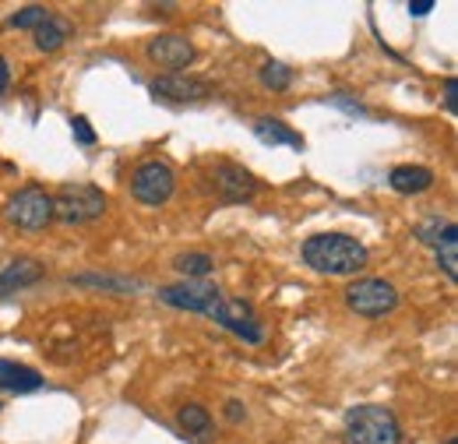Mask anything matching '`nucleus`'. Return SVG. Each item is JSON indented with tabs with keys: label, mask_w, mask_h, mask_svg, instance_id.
Listing matches in <instances>:
<instances>
[{
	"label": "nucleus",
	"mask_w": 458,
	"mask_h": 444,
	"mask_svg": "<svg viewBox=\"0 0 458 444\" xmlns=\"http://www.w3.org/2000/svg\"><path fill=\"white\" fill-rule=\"evenodd\" d=\"M303 261L321 276H356L367 265V247L345 233H318L303 243Z\"/></svg>",
	"instance_id": "obj_1"
},
{
	"label": "nucleus",
	"mask_w": 458,
	"mask_h": 444,
	"mask_svg": "<svg viewBox=\"0 0 458 444\" xmlns=\"http://www.w3.org/2000/svg\"><path fill=\"white\" fill-rule=\"evenodd\" d=\"M345 444H399V420L385 406H356L345 413Z\"/></svg>",
	"instance_id": "obj_2"
},
{
	"label": "nucleus",
	"mask_w": 458,
	"mask_h": 444,
	"mask_svg": "<svg viewBox=\"0 0 458 444\" xmlns=\"http://www.w3.org/2000/svg\"><path fill=\"white\" fill-rule=\"evenodd\" d=\"M106 212V194L92 184H64L54 198V219L67 226H85Z\"/></svg>",
	"instance_id": "obj_3"
},
{
	"label": "nucleus",
	"mask_w": 458,
	"mask_h": 444,
	"mask_svg": "<svg viewBox=\"0 0 458 444\" xmlns=\"http://www.w3.org/2000/svg\"><path fill=\"white\" fill-rule=\"evenodd\" d=\"M345 307L360 318H385L399 307V289L385 278H356L345 289Z\"/></svg>",
	"instance_id": "obj_4"
},
{
	"label": "nucleus",
	"mask_w": 458,
	"mask_h": 444,
	"mask_svg": "<svg viewBox=\"0 0 458 444\" xmlns=\"http://www.w3.org/2000/svg\"><path fill=\"white\" fill-rule=\"evenodd\" d=\"M212 321H219L226 332H233L236 338H243V342H250V346H258V342H265V325L258 321V314H254V307L250 303H243V300H229V296H219L208 311H205Z\"/></svg>",
	"instance_id": "obj_5"
},
{
	"label": "nucleus",
	"mask_w": 458,
	"mask_h": 444,
	"mask_svg": "<svg viewBox=\"0 0 458 444\" xmlns=\"http://www.w3.org/2000/svg\"><path fill=\"white\" fill-rule=\"evenodd\" d=\"M7 222L18 229H47L54 222V198L39 187H21L11 201H7Z\"/></svg>",
	"instance_id": "obj_6"
},
{
	"label": "nucleus",
	"mask_w": 458,
	"mask_h": 444,
	"mask_svg": "<svg viewBox=\"0 0 458 444\" xmlns=\"http://www.w3.org/2000/svg\"><path fill=\"white\" fill-rule=\"evenodd\" d=\"M173 191H176V176H173V169L166 163H159V159H152V163H141V166L134 169V176H131V194L141 201V205H166L173 198Z\"/></svg>",
	"instance_id": "obj_7"
},
{
	"label": "nucleus",
	"mask_w": 458,
	"mask_h": 444,
	"mask_svg": "<svg viewBox=\"0 0 458 444\" xmlns=\"http://www.w3.org/2000/svg\"><path fill=\"white\" fill-rule=\"evenodd\" d=\"M219 296L223 293L212 282H201V278H183V282H173V286L159 289V303L176 307V311H198V314H205Z\"/></svg>",
	"instance_id": "obj_8"
},
{
	"label": "nucleus",
	"mask_w": 458,
	"mask_h": 444,
	"mask_svg": "<svg viewBox=\"0 0 458 444\" xmlns=\"http://www.w3.org/2000/svg\"><path fill=\"white\" fill-rule=\"evenodd\" d=\"M145 54H148V60H152L156 67H163V71H170V74H180V67H187V64L194 60V47L187 43V36L166 32V36L148 39Z\"/></svg>",
	"instance_id": "obj_9"
},
{
	"label": "nucleus",
	"mask_w": 458,
	"mask_h": 444,
	"mask_svg": "<svg viewBox=\"0 0 458 444\" xmlns=\"http://www.w3.org/2000/svg\"><path fill=\"white\" fill-rule=\"evenodd\" d=\"M152 92L170 103H201L212 96V85L201 78H191V74H163L152 81Z\"/></svg>",
	"instance_id": "obj_10"
},
{
	"label": "nucleus",
	"mask_w": 458,
	"mask_h": 444,
	"mask_svg": "<svg viewBox=\"0 0 458 444\" xmlns=\"http://www.w3.org/2000/svg\"><path fill=\"white\" fill-rule=\"evenodd\" d=\"M216 191H219L223 201H247V198L258 191V184H254V176L243 166L219 163V166H216Z\"/></svg>",
	"instance_id": "obj_11"
},
{
	"label": "nucleus",
	"mask_w": 458,
	"mask_h": 444,
	"mask_svg": "<svg viewBox=\"0 0 458 444\" xmlns=\"http://www.w3.org/2000/svg\"><path fill=\"white\" fill-rule=\"evenodd\" d=\"M39 276H43V265L32 261V258H18V261L4 265V269H0V296H11L14 289L39 282Z\"/></svg>",
	"instance_id": "obj_12"
},
{
	"label": "nucleus",
	"mask_w": 458,
	"mask_h": 444,
	"mask_svg": "<svg viewBox=\"0 0 458 444\" xmlns=\"http://www.w3.org/2000/svg\"><path fill=\"white\" fill-rule=\"evenodd\" d=\"M388 184L399 194H423V191L434 187V173L427 166H395L392 176H388Z\"/></svg>",
	"instance_id": "obj_13"
},
{
	"label": "nucleus",
	"mask_w": 458,
	"mask_h": 444,
	"mask_svg": "<svg viewBox=\"0 0 458 444\" xmlns=\"http://www.w3.org/2000/svg\"><path fill=\"white\" fill-rule=\"evenodd\" d=\"M254 138L258 141H265V145H289V149H303V138L296 134V131H289L283 120H272V116H261V120H254Z\"/></svg>",
	"instance_id": "obj_14"
},
{
	"label": "nucleus",
	"mask_w": 458,
	"mask_h": 444,
	"mask_svg": "<svg viewBox=\"0 0 458 444\" xmlns=\"http://www.w3.org/2000/svg\"><path fill=\"white\" fill-rule=\"evenodd\" d=\"M32 32H36V47H39L43 54H54V50H60V47L67 43L71 21H67V18H57V14H47Z\"/></svg>",
	"instance_id": "obj_15"
},
{
	"label": "nucleus",
	"mask_w": 458,
	"mask_h": 444,
	"mask_svg": "<svg viewBox=\"0 0 458 444\" xmlns=\"http://www.w3.org/2000/svg\"><path fill=\"white\" fill-rule=\"evenodd\" d=\"M0 388L39 391L43 388V378H39V371H32V367H21V363H11V360H0Z\"/></svg>",
	"instance_id": "obj_16"
},
{
	"label": "nucleus",
	"mask_w": 458,
	"mask_h": 444,
	"mask_svg": "<svg viewBox=\"0 0 458 444\" xmlns=\"http://www.w3.org/2000/svg\"><path fill=\"white\" fill-rule=\"evenodd\" d=\"M434 251H437V265H441V272L452 278V282H458V226L455 222L445 226V233L437 236Z\"/></svg>",
	"instance_id": "obj_17"
},
{
	"label": "nucleus",
	"mask_w": 458,
	"mask_h": 444,
	"mask_svg": "<svg viewBox=\"0 0 458 444\" xmlns=\"http://www.w3.org/2000/svg\"><path fill=\"white\" fill-rule=\"evenodd\" d=\"M176 423L187 431V434H208L212 431V413L198 402H187L176 409Z\"/></svg>",
	"instance_id": "obj_18"
},
{
	"label": "nucleus",
	"mask_w": 458,
	"mask_h": 444,
	"mask_svg": "<svg viewBox=\"0 0 458 444\" xmlns=\"http://www.w3.org/2000/svg\"><path fill=\"white\" fill-rule=\"evenodd\" d=\"M173 269L183 272L187 278H205L216 269V261H212V254H205V251H191V254H180V258L173 261Z\"/></svg>",
	"instance_id": "obj_19"
},
{
	"label": "nucleus",
	"mask_w": 458,
	"mask_h": 444,
	"mask_svg": "<svg viewBox=\"0 0 458 444\" xmlns=\"http://www.w3.org/2000/svg\"><path fill=\"white\" fill-rule=\"evenodd\" d=\"M258 78H261V85L272 89V92H286L289 85H293V71H289L286 64H279V60H265L261 71H258Z\"/></svg>",
	"instance_id": "obj_20"
},
{
	"label": "nucleus",
	"mask_w": 458,
	"mask_h": 444,
	"mask_svg": "<svg viewBox=\"0 0 458 444\" xmlns=\"http://www.w3.org/2000/svg\"><path fill=\"white\" fill-rule=\"evenodd\" d=\"M78 286H99V289H114V293H134L141 289V282L134 278H116V276H78Z\"/></svg>",
	"instance_id": "obj_21"
},
{
	"label": "nucleus",
	"mask_w": 458,
	"mask_h": 444,
	"mask_svg": "<svg viewBox=\"0 0 458 444\" xmlns=\"http://www.w3.org/2000/svg\"><path fill=\"white\" fill-rule=\"evenodd\" d=\"M47 14H50L47 7H39V4H29V7H21V11H14L7 25H11V29H36V25H39V21L47 18Z\"/></svg>",
	"instance_id": "obj_22"
},
{
	"label": "nucleus",
	"mask_w": 458,
	"mask_h": 444,
	"mask_svg": "<svg viewBox=\"0 0 458 444\" xmlns=\"http://www.w3.org/2000/svg\"><path fill=\"white\" fill-rule=\"evenodd\" d=\"M71 131H74L78 145H92V141H96V131H92V124H89L85 116H74V120H71Z\"/></svg>",
	"instance_id": "obj_23"
},
{
	"label": "nucleus",
	"mask_w": 458,
	"mask_h": 444,
	"mask_svg": "<svg viewBox=\"0 0 458 444\" xmlns=\"http://www.w3.org/2000/svg\"><path fill=\"white\" fill-rule=\"evenodd\" d=\"M445 226H448V222L430 219V222H423V226L416 229V236H420V240H427V243H437V236L445 233Z\"/></svg>",
	"instance_id": "obj_24"
},
{
	"label": "nucleus",
	"mask_w": 458,
	"mask_h": 444,
	"mask_svg": "<svg viewBox=\"0 0 458 444\" xmlns=\"http://www.w3.org/2000/svg\"><path fill=\"white\" fill-rule=\"evenodd\" d=\"M328 103H332V107H339V110H345V113H352V116H367V110H363L360 103H349L345 96H328Z\"/></svg>",
	"instance_id": "obj_25"
},
{
	"label": "nucleus",
	"mask_w": 458,
	"mask_h": 444,
	"mask_svg": "<svg viewBox=\"0 0 458 444\" xmlns=\"http://www.w3.org/2000/svg\"><path fill=\"white\" fill-rule=\"evenodd\" d=\"M458 81L455 78H445V107H448V113H458Z\"/></svg>",
	"instance_id": "obj_26"
},
{
	"label": "nucleus",
	"mask_w": 458,
	"mask_h": 444,
	"mask_svg": "<svg viewBox=\"0 0 458 444\" xmlns=\"http://www.w3.org/2000/svg\"><path fill=\"white\" fill-rule=\"evenodd\" d=\"M243 416H247L243 402H236V398H233V402H226V420H229V423H240Z\"/></svg>",
	"instance_id": "obj_27"
},
{
	"label": "nucleus",
	"mask_w": 458,
	"mask_h": 444,
	"mask_svg": "<svg viewBox=\"0 0 458 444\" xmlns=\"http://www.w3.org/2000/svg\"><path fill=\"white\" fill-rule=\"evenodd\" d=\"M434 11V0H416V4H409V14H416V18H423V14H430Z\"/></svg>",
	"instance_id": "obj_28"
},
{
	"label": "nucleus",
	"mask_w": 458,
	"mask_h": 444,
	"mask_svg": "<svg viewBox=\"0 0 458 444\" xmlns=\"http://www.w3.org/2000/svg\"><path fill=\"white\" fill-rule=\"evenodd\" d=\"M7 85H11V67H7V60L0 56V96L7 92Z\"/></svg>",
	"instance_id": "obj_29"
},
{
	"label": "nucleus",
	"mask_w": 458,
	"mask_h": 444,
	"mask_svg": "<svg viewBox=\"0 0 458 444\" xmlns=\"http://www.w3.org/2000/svg\"><path fill=\"white\" fill-rule=\"evenodd\" d=\"M448 444H458V441H455V438H452V441H448Z\"/></svg>",
	"instance_id": "obj_30"
}]
</instances>
